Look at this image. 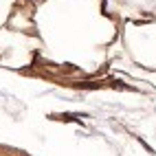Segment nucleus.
Segmentation results:
<instances>
[{"mask_svg": "<svg viewBox=\"0 0 156 156\" xmlns=\"http://www.w3.org/2000/svg\"><path fill=\"white\" fill-rule=\"evenodd\" d=\"M0 156H29V154L20 152V150H11L7 145H0Z\"/></svg>", "mask_w": 156, "mask_h": 156, "instance_id": "obj_1", "label": "nucleus"}]
</instances>
